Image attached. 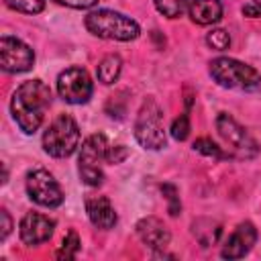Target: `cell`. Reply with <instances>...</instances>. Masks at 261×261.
I'll return each mask as SVG.
<instances>
[{"label":"cell","mask_w":261,"mask_h":261,"mask_svg":"<svg viewBox=\"0 0 261 261\" xmlns=\"http://www.w3.org/2000/svg\"><path fill=\"white\" fill-rule=\"evenodd\" d=\"M135 228H137L139 239L149 249H153V251H163L169 245V241H171L169 228L157 216H145V218H141Z\"/></svg>","instance_id":"cell-13"},{"label":"cell","mask_w":261,"mask_h":261,"mask_svg":"<svg viewBox=\"0 0 261 261\" xmlns=\"http://www.w3.org/2000/svg\"><path fill=\"white\" fill-rule=\"evenodd\" d=\"M84 24L94 37L108 39V41H133L141 33L139 24L130 16L116 10H108V8L92 10L86 16Z\"/></svg>","instance_id":"cell-3"},{"label":"cell","mask_w":261,"mask_h":261,"mask_svg":"<svg viewBox=\"0 0 261 261\" xmlns=\"http://www.w3.org/2000/svg\"><path fill=\"white\" fill-rule=\"evenodd\" d=\"M110 141L106 135L96 133L92 137H88L82 143L80 149V159H77V173L80 179L86 186L98 188L104 181V171H102V161L108 159V151H110Z\"/></svg>","instance_id":"cell-4"},{"label":"cell","mask_w":261,"mask_h":261,"mask_svg":"<svg viewBox=\"0 0 261 261\" xmlns=\"http://www.w3.org/2000/svg\"><path fill=\"white\" fill-rule=\"evenodd\" d=\"M190 18L196 24H214L222 18V4L220 0H190L188 4Z\"/></svg>","instance_id":"cell-15"},{"label":"cell","mask_w":261,"mask_h":261,"mask_svg":"<svg viewBox=\"0 0 261 261\" xmlns=\"http://www.w3.org/2000/svg\"><path fill=\"white\" fill-rule=\"evenodd\" d=\"M126 155H128V149L124 147V145H112L110 147V151H108V159H106V163H122L124 159H126Z\"/></svg>","instance_id":"cell-25"},{"label":"cell","mask_w":261,"mask_h":261,"mask_svg":"<svg viewBox=\"0 0 261 261\" xmlns=\"http://www.w3.org/2000/svg\"><path fill=\"white\" fill-rule=\"evenodd\" d=\"M243 14L249 18H259L261 16V0H249L243 6Z\"/></svg>","instance_id":"cell-27"},{"label":"cell","mask_w":261,"mask_h":261,"mask_svg":"<svg viewBox=\"0 0 261 261\" xmlns=\"http://www.w3.org/2000/svg\"><path fill=\"white\" fill-rule=\"evenodd\" d=\"M210 75L212 80L228 90L241 92H261V73L232 57H216L210 61Z\"/></svg>","instance_id":"cell-2"},{"label":"cell","mask_w":261,"mask_h":261,"mask_svg":"<svg viewBox=\"0 0 261 261\" xmlns=\"http://www.w3.org/2000/svg\"><path fill=\"white\" fill-rule=\"evenodd\" d=\"M135 139L139 141L141 147L149 151H159L167 143L165 126H163V110L153 98H147L139 108L135 120Z\"/></svg>","instance_id":"cell-5"},{"label":"cell","mask_w":261,"mask_h":261,"mask_svg":"<svg viewBox=\"0 0 261 261\" xmlns=\"http://www.w3.org/2000/svg\"><path fill=\"white\" fill-rule=\"evenodd\" d=\"M61 6H67V8H77V10H86V8H92L98 0H53Z\"/></svg>","instance_id":"cell-26"},{"label":"cell","mask_w":261,"mask_h":261,"mask_svg":"<svg viewBox=\"0 0 261 261\" xmlns=\"http://www.w3.org/2000/svg\"><path fill=\"white\" fill-rule=\"evenodd\" d=\"M190 135V118L188 114H179L171 124V137L175 141H186Z\"/></svg>","instance_id":"cell-24"},{"label":"cell","mask_w":261,"mask_h":261,"mask_svg":"<svg viewBox=\"0 0 261 261\" xmlns=\"http://www.w3.org/2000/svg\"><path fill=\"white\" fill-rule=\"evenodd\" d=\"M192 234L206 249V247H212V245L218 243V239L222 234V226L212 218H198L192 224Z\"/></svg>","instance_id":"cell-16"},{"label":"cell","mask_w":261,"mask_h":261,"mask_svg":"<svg viewBox=\"0 0 261 261\" xmlns=\"http://www.w3.org/2000/svg\"><path fill=\"white\" fill-rule=\"evenodd\" d=\"M153 2H155V8L167 18L181 16L188 10V4H190V0H153Z\"/></svg>","instance_id":"cell-18"},{"label":"cell","mask_w":261,"mask_h":261,"mask_svg":"<svg viewBox=\"0 0 261 261\" xmlns=\"http://www.w3.org/2000/svg\"><path fill=\"white\" fill-rule=\"evenodd\" d=\"M80 145V126L69 114H59L43 133V149L51 157H69Z\"/></svg>","instance_id":"cell-6"},{"label":"cell","mask_w":261,"mask_h":261,"mask_svg":"<svg viewBox=\"0 0 261 261\" xmlns=\"http://www.w3.org/2000/svg\"><path fill=\"white\" fill-rule=\"evenodd\" d=\"M206 43L216 51H224L230 45V37H228V33L224 29H214V31H210L206 35Z\"/></svg>","instance_id":"cell-22"},{"label":"cell","mask_w":261,"mask_h":261,"mask_svg":"<svg viewBox=\"0 0 261 261\" xmlns=\"http://www.w3.org/2000/svg\"><path fill=\"white\" fill-rule=\"evenodd\" d=\"M0 241H4L8 234H10V228H12V220H10V214L6 210H0Z\"/></svg>","instance_id":"cell-28"},{"label":"cell","mask_w":261,"mask_h":261,"mask_svg":"<svg viewBox=\"0 0 261 261\" xmlns=\"http://www.w3.org/2000/svg\"><path fill=\"white\" fill-rule=\"evenodd\" d=\"M4 4L24 14H39L45 8V0H4Z\"/></svg>","instance_id":"cell-21"},{"label":"cell","mask_w":261,"mask_h":261,"mask_svg":"<svg viewBox=\"0 0 261 261\" xmlns=\"http://www.w3.org/2000/svg\"><path fill=\"white\" fill-rule=\"evenodd\" d=\"M51 106V90L43 80L22 82L10 100V112L18 128L27 135H33L43 124L45 112Z\"/></svg>","instance_id":"cell-1"},{"label":"cell","mask_w":261,"mask_h":261,"mask_svg":"<svg viewBox=\"0 0 261 261\" xmlns=\"http://www.w3.org/2000/svg\"><path fill=\"white\" fill-rule=\"evenodd\" d=\"M194 151L202 153V155H208V157H214V159H228V153H224L214 141L202 137V139H196L194 143Z\"/></svg>","instance_id":"cell-20"},{"label":"cell","mask_w":261,"mask_h":261,"mask_svg":"<svg viewBox=\"0 0 261 261\" xmlns=\"http://www.w3.org/2000/svg\"><path fill=\"white\" fill-rule=\"evenodd\" d=\"M92 90V77L82 67H67L57 77V92L67 104H86Z\"/></svg>","instance_id":"cell-9"},{"label":"cell","mask_w":261,"mask_h":261,"mask_svg":"<svg viewBox=\"0 0 261 261\" xmlns=\"http://www.w3.org/2000/svg\"><path fill=\"white\" fill-rule=\"evenodd\" d=\"M53 228H55V220H51L45 214L39 212H27L20 220L18 232L24 245L33 247V245H41L45 241H49L53 237Z\"/></svg>","instance_id":"cell-11"},{"label":"cell","mask_w":261,"mask_h":261,"mask_svg":"<svg viewBox=\"0 0 261 261\" xmlns=\"http://www.w3.org/2000/svg\"><path fill=\"white\" fill-rule=\"evenodd\" d=\"M86 212L94 226L98 228H112L116 224V212L106 196H86Z\"/></svg>","instance_id":"cell-14"},{"label":"cell","mask_w":261,"mask_h":261,"mask_svg":"<svg viewBox=\"0 0 261 261\" xmlns=\"http://www.w3.org/2000/svg\"><path fill=\"white\" fill-rule=\"evenodd\" d=\"M216 130H218L220 139L224 141V145L228 149V157H234V159H251V157H255L259 153L257 141L230 114L220 112L216 116Z\"/></svg>","instance_id":"cell-7"},{"label":"cell","mask_w":261,"mask_h":261,"mask_svg":"<svg viewBox=\"0 0 261 261\" xmlns=\"http://www.w3.org/2000/svg\"><path fill=\"white\" fill-rule=\"evenodd\" d=\"M161 192L165 196V200L169 202V214L171 216H177L179 210H181V202H179V196H177V188L173 184H163L161 186Z\"/></svg>","instance_id":"cell-23"},{"label":"cell","mask_w":261,"mask_h":261,"mask_svg":"<svg viewBox=\"0 0 261 261\" xmlns=\"http://www.w3.org/2000/svg\"><path fill=\"white\" fill-rule=\"evenodd\" d=\"M120 71H122V59H120L118 55H106V57L98 63V67H96L98 82H102V84H106V86L114 84V82L118 80Z\"/></svg>","instance_id":"cell-17"},{"label":"cell","mask_w":261,"mask_h":261,"mask_svg":"<svg viewBox=\"0 0 261 261\" xmlns=\"http://www.w3.org/2000/svg\"><path fill=\"white\" fill-rule=\"evenodd\" d=\"M27 194L33 202L45 208H57L63 202L61 186L47 169H33L27 173Z\"/></svg>","instance_id":"cell-8"},{"label":"cell","mask_w":261,"mask_h":261,"mask_svg":"<svg viewBox=\"0 0 261 261\" xmlns=\"http://www.w3.org/2000/svg\"><path fill=\"white\" fill-rule=\"evenodd\" d=\"M80 237H77V232L75 230H69L65 237H63V243H61V249L57 251V259H73L75 255H77V251H80Z\"/></svg>","instance_id":"cell-19"},{"label":"cell","mask_w":261,"mask_h":261,"mask_svg":"<svg viewBox=\"0 0 261 261\" xmlns=\"http://www.w3.org/2000/svg\"><path fill=\"white\" fill-rule=\"evenodd\" d=\"M255 243H257V228H255L253 222L245 220L226 239V243L222 245L220 257L222 259H241V257H245L253 249Z\"/></svg>","instance_id":"cell-12"},{"label":"cell","mask_w":261,"mask_h":261,"mask_svg":"<svg viewBox=\"0 0 261 261\" xmlns=\"http://www.w3.org/2000/svg\"><path fill=\"white\" fill-rule=\"evenodd\" d=\"M35 63V53L33 49L10 35H4L0 39V67L8 73H22L29 71Z\"/></svg>","instance_id":"cell-10"}]
</instances>
